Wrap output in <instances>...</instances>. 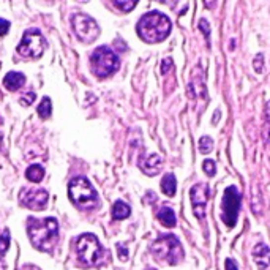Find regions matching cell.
<instances>
[{
	"label": "cell",
	"mask_w": 270,
	"mask_h": 270,
	"mask_svg": "<svg viewBox=\"0 0 270 270\" xmlns=\"http://www.w3.org/2000/svg\"><path fill=\"white\" fill-rule=\"evenodd\" d=\"M112 5H114L116 8H119L120 11L128 13V11H131L134 6L138 5V2H136V0H114Z\"/></svg>",
	"instance_id": "obj_21"
},
{
	"label": "cell",
	"mask_w": 270,
	"mask_h": 270,
	"mask_svg": "<svg viewBox=\"0 0 270 270\" xmlns=\"http://www.w3.org/2000/svg\"><path fill=\"white\" fill-rule=\"evenodd\" d=\"M254 70H256L258 73L262 71V66H264V57H262V54L256 56V59H254Z\"/></svg>",
	"instance_id": "obj_26"
},
{
	"label": "cell",
	"mask_w": 270,
	"mask_h": 270,
	"mask_svg": "<svg viewBox=\"0 0 270 270\" xmlns=\"http://www.w3.org/2000/svg\"><path fill=\"white\" fill-rule=\"evenodd\" d=\"M26 177H27V180H30V182L38 183V182H41L43 177H44V168L40 166V164H32V166L27 168Z\"/></svg>",
	"instance_id": "obj_19"
},
{
	"label": "cell",
	"mask_w": 270,
	"mask_h": 270,
	"mask_svg": "<svg viewBox=\"0 0 270 270\" xmlns=\"http://www.w3.org/2000/svg\"><path fill=\"white\" fill-rule=\"evenodd\" d=\"M199 29L202 30V32L206 33V36H207V41H209V35H210V27H209V24H206V19H201V21H199Z\"/></svg>",
	"instance_id": "obj_29"
},
{
	"label": "cell",
	"mask_w": 270,
	"mask_h": 270,
	"mask_svg": "<svg viewBox=\"0 0 270 270\" xmlns=\"http://www.w3.org/2000/svg\"><path fill=\"white\" fill-rule=\"evenodd\" d=\"M21 204L32 209V210H43L48 206L49 201V193L43 188H24L19 194Z\"/></svg>",
	"instance_id": "obj_10"
},
{
	"label": "cell",
	"mask_w": 270,
	"mask_h": 270,
	"mask_svg": "<svg viewBox=\"0 0 270 270\" xmlns=\"http://www.w3.org/2000/svg\"><path fill=\"white\" fill-rule=\"evenodd\" d=\"M46 49V40L38 29H29L18 46V52L26 59H40Z\"/></svg>",
	"instance_id": "obj_7"
},
{
	"label": "cell",
	"mask_w": 270,
	"mask_h": 270,
	"mask_svg": "<svg viewBox=\"0 0 270 270\" xmlns=\"http://www.w3.org/2000/svg\"><path fill=\"white\" fill-rule=\"evenodd\" d=\"M24 82H26V76L19 71H11L3 78V86L6 87V90H10V92H16V90H19L22 86H24Z\"/></svg>",
	"instance_id": "obj_14"
},
{
	"label": "cell",
	"mask_w": 270,
	"mask_h": 270,
	"mask_svg": "<svg viewBox=\"0 0 270 270\" xmlns=\"http://www.w3.org/2000/svg\"><path fill=\"white\" fill-rule=\"evenodd\" d=\"M131 213V209L128 204H125L123 201H116L112 206V218L114 220H125L128 218Z\"/></svg>",
	"instance_id": "obj_16"
},
{
	"label": "cell",
	"mask_w": 270,
	"mask_h": 270,
	"mask_svg": "<svg viewBox=\"0 0 270 270\" xmlns=\"http://www.w3.org/2000/svg\"><path fill=\"white\" fill-rule=\"evenodd\" d=\"M240 210V193L237 190V186H228L224 190L223 199H221V220L224 224L229 228H232L237 223Z\"/></svg>",
	"instance_id": "obj_8"
},
{
	"label": "cell",
	"mask_w": 270,
	"mask_h": 270,
	"mask_svg": "<svg viewBox=\"0 0 270 270\" xmlns=\"http://www.w3.org/2000/svg\"><path fill=\"white\" fill-rule=\"evenodd\" d=\"M90 66H92L95 76L108 78L119 70L120 60L112 49H109L108 46H100L93 51L92 57H90Z\"/></svg>",
	"instance_id": "obj_5"
},
{
	"label": "cell",
	"mask_w": 270,
	"mask_h": 270,
	"mask_svg": "<svg viewBox=\"0 0 270 270\" xmlns=\"http://www.w3.org/2000/svg\"><path fill=\"white\" fill-rule=\"evenodd\" d=\"M149 270H153V269H149Z\"/></svg>",
	"instance_id": "obj_33"
},
{
	"label": "cell",
	"mask_w": 270,
	"mask_h": 270,
	"mask_svg": "<svg viewBox=\"0 0 270 270\" xmlns=\"http://www.w3.org/2000/svg\"><path fill=\"white\" fill-rule=\"evenodd\" d=\"M27 234L32 245L41 251H49L59 237V223L56 218H33L27 220Z\"/></svg>",
	"instance_id": "obj_1"
},
{
	"label": "cell",
	"mask_w": 270,
	"mask_h": 270,
	"mask_svg": "<svg viewBox=\"0 0 270 270\" xmlns=\"http://www.w3.org/2000/svg\"><path fill=\"white\" fill-rule=\"evenodd\" d=\"M36 112H38L40 119H49L51 117V112H52V104H51V98L49 96H44V98L41 100L38 109H36Z\"/></svg>",
	"instance_id": "obj_20"
},
{
	"label": "cell",
	"mask_w": 270,
	"mask_h": 270,
	"mask_svg": "<svg viewBox=\"0 0 270 270\" xmlns=\"http://www.w3.org/2000/svg\"><path fill=\"white\" fill-rule=\"evenodd\" d=\"M74 33L82 43H93L100 35V27L93 18L87 16L84 13H76L71 18Z\"/></svg>",
	"instance_id": "obj_9"
},
{
	"label": "cell",
	"mask_w": 270,
	"mask_h": 270,
	"mask_svg": "<svg viewBox=\"0 0 270 270\" xmlns=\"http://www.w3.org/2000/svg\"><path fill=\"white\" fill-rule=\"evenodd\" d=\"M253 258L258 269L264 270L270 266V248L266 243H258L253 248Z\"/></svg>",
	"instance_id": "obj_12"
},
{
	"label": "cell",
	"mask_w": 270,
	"mask_h": 270,
	"mask_svg": "<svg viewBox=\"0 0 270 270\" xmlns=\"http://www.w3.org/2000/svg\"><path fill=\"white\" fill-rule=\"evenodd\" d=\"M224 267H226V270H239L236 261H232V259H226V262H224Z\"/></svg>",
	"instance_id": "obj_30"
},
{
	"label": "cell",
	"mask_w": 270,
	"mask_h": 270,
	"mask_svg": "<svg viewBox=\"0 0 270 270\" xmlns=\"http://www.w3.org/2000/svg\"><path fill=\"white\" fill-rule=\"evenodd\" d=\"M191 87H196V89H199V95L202 96V98H207L206 87H204V74H202L201 66H196V68L193 70Z\"/></svg>",
	"instance_id": "obj_17"
},
{
	"label": "cell",
	"mask_w": 270,
	"mask_h": 270,
	"mask_svg": "<svg viewBox=\"0 0 270 270\" xmlns=\"http://www.w3.org/2000/svg\"><path fill=\"white\" fill-rule=\"evenodd\" d=\"M74 248H76V254L79 262H82L84 266H96L100 264V261L103 258V248L93 234H82L78 237L76 243H74Z\"/></svg>",
	"instance_id": "obj_6"
},
{
	"label": "cell",
	"mask_w": 270,
	"mask_h": 270,
	"mask_svg": "<svg viewBox=\"0 0 270 270\" xmlns=\"http://www.w3.org/2000/svg\"><path fill=\"white\" fill-rule=\"evenodd\" d=\"M68 194L73 204L79 209H95L98 207V193L86 177H74L68 183Z\"/></svg>",
	"instance_id": "obj_4"
},
{
	"label": "cell",
	"mask_w": 270,
	"mask_h": 270,
	"mask_svg": "<svg viewBox=\"0 0 270 270\" xmlns=\"http://www.w3.org/2000/svg\"><path fill=\"white\" fill-rule=\"evenodd\" d=\"M215 2H206V6H213Z\"/></svg>",
	"instance_id": "obj_32"
},
{
	"label": "cell",
	"mask_w": 270,
	"mask_h": 270,
	"mask_svg": "<svg viewBox=\"0 0 270 270\" xmlns=\"http://www.w3.org/2000/svg\"><path fill=\"white\" fill-rule=\"evenodd\" d=\"M8 30H10V22L6 21V19L0 18V36L6 35V32H8Z\"/></svg>",
	"instance_id": "obj_27"
},
{
	"label": "cell",
	"mask_w": 270,
	"mask_h": 270,
	"mask_svg": "<svg viewBox=\"0 0 270 270\" xmlns=\"http://www.w3.org/2000/svg\"><path fill=\"white\" fill-rule=\"evenodd\" d=\"M139 166H141V169L144 171L147 176L153 177V176H156L161 171V168H163V160H161L160 155L153 153V155L147 156V158L144 160V163H141Z\"/></svg>",
	"instance_id": "obj_13"
},
{
	"label": "cell",
	"mask_w": 270,
	"mask_h": 270,
	"mask_svg": "<svg viewBox=\"0 0 270 270\" xmlns=\"http://www.w3.org/2000/svg\"><path fill=\"white\" fill-rule=\"evenodd\" d=\"M202 169H204L210 177H213L215 176V171H216L215 169V161L213 160H206L204 164H202Z\"/></svg>",
	"instance_id": "obj_25"
},
{
	"label": "cell",
	"mask_w": 270,
	"mask_h": 270,
	"mask_svg": "<svg viewBox=\"0 0 270 270\" xmlns=\"http://www.w3.org/2000/svg\"><path fill=\"white\" fill-rule=\"evenodd\" d=\"M176 186H177V180L174 174H166L161 180V191L166 194V196L172 198L176 194Z\"/></svg>",
	"instance_id": "obj_18"
},
{
	"label": "cell",
	"mask_w": 270,
	"mask_h": 270,
	"mask_svg": "<svg viewBox=\"0 0 270 270\" xmlns=\"http://www.w3.org/2000/svg\"><path fill=\"white\" fill-rule=\"evenodd\" d=\"M153 258L160 261L161 264H169V266H177L180 261L183 259V248L182 243L176 236H161L156 239L150 246Z\"/></svg>",
	"instance_id": "obj_3"
},
{
	"label": "cell",
	"mask_w": 270,
	"mask_h": 270,
	"mask_svg": "<svg viewBox=\"0 0 270 270\" xmlns=\"http://www.w3.org/2000/svg\"><path fill=\"white\" fill-rule=\"evenodd\" d=\"M35 98H36V95L33 93V92H29V93H26V95H22L21 96V104L22 106H30L33 101H35Z\"/></svg>",
	"instance_id": "obj_24"
},
{
	"label": "cell",
	"mask_w": 270,
	"mask_h": 270,
	"mask_svg": "<svg viewBox=\"0 0 270 270\" xmlns=\"http://www.w3.org/2000/svg\"><path fill=\"white\" fill-rule=\"evenodd\" d=\"M0 270H6V264L3 262V258L0 256Z\"/></svg>",
	"instance_id": "obj_31"
},
{
	"label": "cell",
	"mask_w": 270,
	"mask_h": 270,
	"mask_svg": "<svg viewBox=\"0 0 270 270\" xmlns=\"http://www.w3.org/2000/svg\"><path fill=\"white\" fill-rule=\"evenodd\" d=\"M117 251L120 254V259L126 261V258H128V251H126V248H125L122 243H117Z\"/></svg>",
	"instance_id": "obj_28"
},
{
	"label": "cell",
	"mask_w": 270,
	"mask_h": 270,
	"mask_svg": "<svg viewBox=\"0 0 270 270\" xmlns=\"http://www.w3.org/2000/svg\"><path fill=\"white\" fill-rule=\"evenodd\" d=\"M171 19L160 11H149L138 22V35L146 43H161L171 32Z\"/></svg>",
	"instance_id": "obj_2"
},
{
	"label": "cell",
	"mask_w": 270,
	"mask_h": 270,
	"mask_svg": "<svg viewBox=\"0 0 270 270\" xmlns=\"http://www.w3.org/2000/svg\"><path fill=\"white\" fill-rule=\"evenodd\" d=\"M156 218H158V221L166 228L176 226V213L172 212V209H169V207H161L160 212L156 213Z\"/></svg>",
	"instance_id": "obj_15"
},
{
	"label": "cell",
	"mask_w": 270,
	"mask_h": 270,
	"mask_svg": "<svg viewBox=\"0 0 270 270\" xmlns=\"http://www.w3.org/2000/svg\"><path fill=\"white\" fill-rule=\"evenodd\" d=\"M8 246H10V231L5 229L3 234L0 236V256L3 258V254L8 251Z\"/></svg>",
	"instance_id": "obj_23"
},
{
	"label": "cell",
	"mask_w": 270,
	"mask_h": 270,
	"mask_svg": "<svg viewBox=\"0 0 270 270\" xmlns=\"http://www.w3.org/2000/svg\"><path fill=\"white\" fill-rule=\"evenodd\" d=\"M209 196H210V188L206 183H198L190 190V198H191V204L194 209V215H196L199 220H204V216H206V206H207Z\"/></svg>",
	"instance_id": "obj_11"
},
{
	"label": "cell",
	"mask_w": 270,
	"mask_h": 270,
	"mask_svg": "<svg viewBox=\"0 0 270 270\" xmlns=\"http://www.w3.org/2000/svg\"><path fill=\"white\" fill-rule=\"evenodd\" d=\"M213 150V139L210 136H202L199 139V152L201 153H209Z\"/></svg>",
	"instance_id": "obj_22"
}]
</instances>
